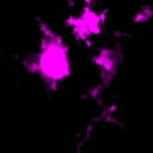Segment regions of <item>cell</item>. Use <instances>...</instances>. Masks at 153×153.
Listing matches in <instances>:
<instances>
[{
  "label": "cell",
  "mask_w": 153,
  "mask_h": 153,
  "mask_svg": "<svg viewBox=\"0 0 153 153\" xmlns=\"http://www.w3.org/2000/svg\"><path fill=\"white\" fill-rule=\"evenodd\" d=\"M37 25L39 29L38 51L25 57L23 66L30 74L38 76L49 90H56L72 72L68 47L61 35L47 23L38 19Z\"/></svg>",
  "instance_id": "cell-1"
},
{
  "label": "cell",
  "mask_w": 153,
  "mask_h": 153,
  "mask_svg": "<svg viewBox=\"0 0 153 153\" xmlns=\"http://www.w3.org/2000/svg\"><path fill=\"white\" fill-rule=\"evenodd\" d=\"M103 17L91 6L86 5L76 16L68 17L67 26L78 41H88L102 31Z\"/></svg>",
  "instance_id": "cell-2"
},
{
  "label": "cell",
  "mask_w": 153,
  "mask_h": 153,
  "mask_svg": "<svg viewBox=\"0 0 153 153\" xmlns=\"http://www.w3.org/2000/svg\"><path fill=\"white\" fill-rule=\"evenodd\" d=\"M121 53L118 49L111 45H105L96 50L91 61L99 74L100 86L108 87L117 76L121 66Z\"/></svg>",
  "instance_id": "cell-3"
},
{
  "label": "cell",
  "mask_w": 153,
  "mask_h": 153,
  "mask_svg": "<svg viewBox=\"0 0 153 153\" xmlns=\"http://www.w3.org/2000/svg\"><path fill=\"white\" fill-rule=\"evenodd\" d=\"M152 17V10H151V6L149 5H143L141 6L133 16V22L135 24H142V23H146L151 19Z\"/></svg>",
  "instance_id": "cell-4"
}]
</instances>
